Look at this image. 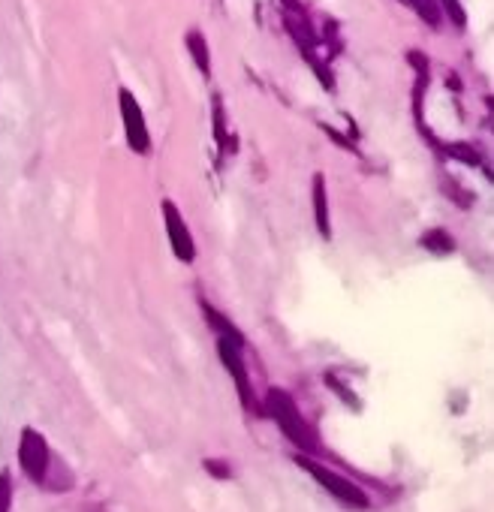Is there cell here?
Returning a JSON list of instances; mask_svg holds the SVG:
<instances>
[{
	"label": "cell",
	"instance_id": "1",
	"mask_svg": "<svg viewBox=\"0 0 494 512\" xmlns=\"http://www.w3.org/2000/svg\"><path fill=\"white\" fill-rule=\"evenodd\" d=\"M266 410H269V416L278 422V428L284 431V437H287L293 446H299V449H305V452L317 449L314 428L305 422L299 404H296L284 389H272V392L266 395Z\"/></svg>",
	"mask_w": 494,
	"mask_h": 512
},
{
	"label": "cell",
	"instance_id": "2",
	"mask_svg": "<svg viewBox=\"0 0 494 512\" xmlns=\"http://www.w3.org/2000/svg\"><path fill=\"white\" fill-rule=\"evenodd\" d=\"M296 464L305 470V473H311L314 479H317V485L323 488V491H329L335 500H341V503H347V506H353V509H368V494L353 482V479H347V476H341V473H335L332 467H326V464H320V461H314V458H296Z\"/></svg>",
	"mask_w": 494,
	"mask_h": 512
},
{
	"label": "cell",
	"instance_id": "3",
	"mask_svg": "<svg viewBox=\"0 0 494 512\" xmlns=\"http://www.w3.org/2000/svg\"><path fill=\"white\" fill-rule=\"evenodd\" d=\"M19 464H22V473L43 485L49 479V470H52V449L46 443V437L37 431V428H25L22 431V440H19Z\"/></svg>",
	"mask_w": 494,
	"mask_h": 512
},
{
	"label": "cell",
	"instance_id": "4",
	"mask_svg": "<svg viewBox=\"0 0 494 512\" xmlns=\"http://www.w3.org/2000/svg\"><path fill=\"white\" fill-rule=\"evenodd\" d=\"M241 344H244V341L217 335V356H220L223 368L229 371V377H232V383H235L238 401H241V407H251V401H254V395H251V371H247V365H244Z\"/></svg>",
	"mask_w": 494,
	"mask_h": 512
},
{
	"label": "cell",
	"instance_id": "5",
	"mask_svg": "<svg viewBox=\"0 0 494 512\" xmlns=\"http://www.w3.org/2000/svg\"><path fill=\"white\" fill-rule=\"evenodd\" d=\"M163 220H166V235H169V247L175 253V260L190 266L196 260V244H193V235H190L181 211L169 199H163Z\"/></svg>",
	"mask_w": 494,
	"mask_h": 512
},
{
	"label": "cell",
	"instance_id": "6",
	"mask_svg": "<svg viewBox=\"0 0 494 512\" xmlns=\"http://www.w3.org/2000/svg\"><path fill=\"white\" fill-rule=\"evenodd\" d=\"M121 115H124V133H127V142L136 154H145L148 145H151V136H148V127H145V118L139 112V103L133 100V94L121 91Z\"/></svg>",
	"mask_w": 494,
	"mask_h": 512
},
{
	"label": "cell",
	"instance_id": "7",
	"mask_svg": "<svg viewBox=\"0 0 494 512\" xmlns=\"http://www.w3.org/2000/svg\"><path fill=\"white\" fill-rule=\"evenodd\" d=\"M314 220H317V232L329 241L332 223H329V199H326V178L323 175L314 178Z\"/></svg>",
	"mask_w": 494,
	"mask_h": 512
},
{
	"label": "cell",
	"instance_id": "8",
	"mask_svg": "<svg viewBox=\"0 0 494 512\" xmlns=\"http://www.w3.org/2000/svg\"><path fill=\"white\" fill-rule=\"evenodd\" d=\"M422 247H428V250H434V253H449V250L455 247V241H452V235H449V232H443V229H431V232H425V235H422Z\"/></svg>",
	"mask_w": 494,
	"mask_h": 512
},
{
	"label": "cell",
	"instance_id": "9",
	"mask_svg": "<svg viewBox=\"0 0 494 512\" xmlns=\"http://www.w3.org/2000/svg\"><path fill=\"white\" fill-rule=\"evenodd\" d=\"M13 509V473L0 470V512Z\"/></svg>",
	"mask_w": 494,
	"mask_h": 512
}]
</instances>
